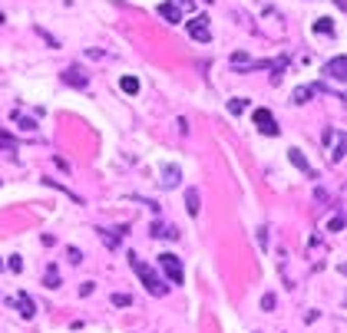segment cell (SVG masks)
Wrapping results in <instances>:
<instances>
[{
	"mask_svg": "<svg viewBox=\"0 0 347 333\" xmlns=\"http://www.w3.org/2000/svg\"><path fill=\"white\" fill-rule=\"evenodd\" d=\"M133 270L139 277H142V284H145V290H149L152 297H165V290H169V284L162 281V277L156 274V270H152L149 264H145V261H139L136 254H133Z\"/></svg>",
	"mask_w": 347,
	"mask_h": 333,
	"instance_id": "cell-1",
	"label": "cell"
},
{
	"mask_svg": "<svg viewBox=\"0 0 347 333\" xmlns=\"http://www.w3.org/2000/svg\"><path fill=\"white\" fill-rule=\"evenodd\" d=\"M159 267H162V274L169 277V284H182V261H179L176 254H162V258H159Z\"/></svg>",
	"mask_w": 347,
	"mask_h": 333,
	"instance_id": "cell-2",
	"label": "cell"
},
{
	"mask_svg": "<svg viewBox=\"0 0 347 333\" xmlns=\"http://www.w3.org/2000/svg\"><path fill=\"white\" fill-rule=\"evenodd\" d=\"M252 119H255V126H258V132H265V135H278V132H281L278 122H275V116L268 113V109H255Z\"/></svg>",
	"mask_w": 347,
	"mask_h": 333,
	"instance_id": "cell-3",
	"label": "cell"
},
{
	"mask_svg": "<svg viewBox=\"0 0 347 333\" xmlns=\"http://www.w3.org/2000/svg\"><path fill=\"white\" fill-rule=\"evenodd\" d=\"M189 37L199 40V43H208V40H212V30H208V17H192V20H189Z\"/></svg>",
	"mask_w": 347,
	"mask_h": 333,
	"instance_id": "cell-4",
	"label": "cell"
},
{
	"mask_svg": "<svg viewBox=\"0 0 347 333\" xmlns=\"http://www.w3.org/2000/svg\"><path fill=\"white\" fill-rule=\"evenodd\" d=\"M324 138H328V142H334V149H331V162H341V158H344V145H347L344 132H337V129H328V132H324Z\"/></svg>",
	"mask_w": 347,
	"mask_h": 333,
	"instance_id": "cell-5",
	"label": "cell"
},
{
	"mask_svg": "<svg viewBox=\"0 0 347 333\" xmlns=\"http://www.w3.org/2000/svg\"><path fill=\"white\" fill-rule=\"evenodd\" d=\"M126 231H129L126 225H119V228H106V231H100V238H103V244H106L109 251H116V247H119V241L126 238Z\"/></svg>",
	"mask_w": 347,
	"mask_h": 333,
	"instance_id": "cell-6",
	"label": "cell"
},
{
	"mask_svg": "<svg viewBox=\"0 0 347 333\" xmlns=\"http://www.w3.org/2000/svg\"><path fill=\"white\" fill-rule=\"evenodd\" d=\"M324 76H331V79H347V57H334L324 63Z\"/></svg>",
	"mask_w": 347,
	"mask_h": 333,
	"instance_id": "cell-7",
	"label": "cell"
},
{
	"mask_svg": "<svg viewBox=\"0 0 347 333\" xmlns=\"http://www.w3.org/2000/svg\"><path fill=\"white\" fill-rule=\"evenodd\" d=\"M159 17L165 20V23H182V13H179V4L176 0H165V4H159Z\"/></svg>",
	"mask_w": 347,
	"mask_h": 333,
	"instance_id": "cell-8",
	"label": "cell"
},
{
	"mask_svg": "<svg viewBox=\"0 0 347 333\" xmlns=\"http://www.w3.org/2000/svg\"><path fill=\"white\" fill-rule=\"evenodd\" d=\"M10 303H13V307H17V310H20L23 317H33V314H37V303L30 300V294H27V290H20V294L13 297Z\"/></svg>",
	"mask_w": 347,
	"mask_h": 333,
	"instance_id": "cell-9",
	"label": "cell"
},
{
	"mask_svg": "<svg viewBox=\"0 0 347 333\" xmlns=\"http://www.w3.org/2000/svg\"><path fill=\"white\" fill-rule=\"evenodd\" d=\"M63 82H66V86H76V89H86L89 86V79L80 73V69H63Z\"/></svg>",
	"mask_w": 347,
	"mask_h": 333,
	"instance_id": "cell-10",
	"label": "cell"
},
{
	"mask_svg": "<svg viewBox=\"0 0 347 333\" xmlns=\"http://www.w3.org/2000/svg\"><path fill=\"white\" fill-rule=\"evenodd\" d=\"M288 158H291V165H294V169H301L304 175H314V172H311V165H308V158H304V152L301 149H291L288 152Z\"/></svg>",
	"mask_w": 347,
	"mask_h": 333,
	"instance_id": "cell-11",
	"label": "cell"
},
{
	"mask_svg": "<svg viewBox=\"0 0 347 333\" xmlns=\"http://www.w3.org/2000/svg\"><path fill=\"white\" fill-rule=\"evenodd\" d=\"M179 175H182V172H179V165H165V169H162V185H165V188H176V185H179Z\"/></svg>",
	"mask_w": 347,
	"mask_h": 333,
	"instance_id": "cell-12",
	"label": "cell"
},
{
	"mask_svg": "<svg viewBox=\"0 0 347 333\" xmlns=\"http://www.w3.org/2000/svg\"><path fill=\"white\" fill-rule=\"evenodd\" d=\"M185 208H189L192 218L199 214V208H202V205H199V188H189V191H185Z\"/></svg>",
	"mask_w": 347,
	"mask_h": 333,
	"instance_id": "cell-13",
	"label": "cell"
},
{
	"mask_svg": "<svg viewBox=\"0 0 347 333\" xmlns=\"http://www.w3.org/2000/svg\"><path fill=\"white\" fill-rule=\"evenodd\" d=\"M119 89H122V93H129V96H136V93H139V79H136V76H122V79H119Z\"/></svg>",
	"mask_w": 347,
	"mask_h": 333,
	"instance_id": "cell-14",
	"label": "cell"
},
{
	"mask_svg": "<svg viewBox=\"0 0 347 333\" xmlns=\"http://www.w3.org/2000/svg\"><path fill=\"white\" fill-rule=\"evenodd\" d=\"M248 109V99H241V96H235V99H228V113L232 116H241Z\"/></svg>",
	"mask_w": 347,
	"mask_h": 333,
	"instance_id": "cell-15",
	"label": "cell"
},
{
	"mask_svg": "<svg viewBox=\"0 0 347 333\" xmlns=\"http://www.w3.org/2000/svg\"><path fill=\"white\" fill-rule=\"evenodd\" d=\"M311 96H314V86H298L291 99H294V102H311Z\"/></svg>",
	"mask_w": 347,
	"mask_h": 333,
	"instance_id": "cell-16",
	"label": "cell"
},
{
	"mask_svg": "<svg viewBox=\"0 0 347 333\" xmlns=\"http://www.w3.org/2000/svg\"><path fill=\"white\" fill-rule=\"evenodd\" d=\"M13 122H17V126L23 129V132H33V129H37V122H33V119H27L23 113H13Z\"/></svg>",
	"mask_w": 347,
	"mask_h": 333,
	"instance_id": "cell-17",
	"label": "cell"
},
{
	"mask_svg": "<svg viewBox=\"0 0 347 333\" xmlns=\"http://www.w3.org/2000/svg\"><path fill=\"white\" fill-rule=\"evenodd\" d=\"M314 33H324V37H331V33H334V23H331V17H321L314 23Z\"/></svg>",
	"mask_w": 347,
	"mask_h": 333,
	"instance_id": "cell-18",
	"label": "cell"
},
{
	"mask_svg": "<svg viewBox=\"0 0 347 333\" xmlns=\"http://www.w3.org/2000/svg\"><path fill=\"white\" fill-rule=\"evenodd\" d=\"M232 66L235 69H248L252 66V57H248V53H232Z\"/></svg>",
	"mask_w": 347,
	"mask_h": 333,
	"instance_id": "cell-19",
	"label": "cell"
},
{
	"mask_svg": "<svg viewBox=\"0 0 347 333\" xmlns=\"http://www.w3.org/2000/svg\"><path fill=\"white\" fill-rule=\"evenodd\" d=\"M43 287H50V290H57V287H60V274H57L53 267L43 274Z\"/></svg>",
	"mask_w": 347,
	"mask_h": 333,
	"instance_id": "cell-20",
	"label": "cell"
},
{
	"mask_svg": "<svg viewBox=\"0 0 347 333\" xmlns=\"http://www.w3.org/2000/svg\"><path fill=\"white\" fill-rule=\"evenodd\" d=\"M328 231H344V218L341 214H334V218L328 221Z\"/></svg>",
	"mask_w": 347,
	"mask_h": 333,
	"instance_id": "cell-21",
	"label": "cell"
},
{
	"mask_svg": "<svg viewBox=\"0 0 347 333\" xmlns=\"http://www.w3.org/2000/svg\"><path fill=\"white\" fill-rule=\"evenodd\" d=\"M275 303H278L275 294H265V297H261V310H275Z\"/></svg>",
	"mask_w": 347,
	"mask_h": 333,
	"instance_id": "cell-22",
	"label": "cell"
},
{
	"mask_svg": "<svg viewBox=\"0 0 347 333\" xmlns=\"http://www.w3.org/2000/svg\"><path fill=\"white\" fill-rule=\"evenodd\" d=\"M66 258H69V261H73V264H80V261H83V254H80V247H66Z\"/></svg>",
	"mask_w": 347,
	"mask_h": 333,
	"instance_id": "cell-23",
	"label": "cell"
},
{
	"mask_svg": "<svg viewBox=\"0 0 347 333\" xmlns=\"http://www.w3.org/2000/svg\"><path fill=\"white\" fill-rule=\"evenodd\" d=\"M113 303H116V307H129V303H133V300H129L126 294H116V297H113Z\"/></svg>",
	"mask_w": 347,
	"mask_h": 333,
	"instance_id": "cell-24",
	"label": "cell"
},
{
	"mask_svg": "<svg viewBox=\"0 0 347 333\" xmlns=\"http://www.w3.org/2000/svg\"><path fill=\"white\" fill-rule=\"evenodd\" d=\"M7 267H10V270H23V261H20V258H17V254H13V258H10V261H7Z\"/></svg>",
	"mask_w": 347,
	"mask_h": 333,
	"instance_id": "cell-25",
	"label": "cell"
},
{
	"mask_svg": "<svg viewBox=\"0 0 347 333\" xmlns=\"http://www.w3.org/2000/svg\"><path fill=\"white\" fill-rule=\"evenodd\" d=\"M0 145H7V149H13V138L4 132V126H0Z\"/></svg>",
	"mask_w": 347,
	"mask_h": 333,
	"instance_id": "cell-26",
	"label": "cell"
},
{
	"mask_svg": "<svg viewBox=\"0 0 347 333\" xmlns=\"http://www.w3.org/2000/svg\"><path fill=\"white\" fill-rule=\"evenodd\" d=\"M37 33H40V37H43V40H46V43H50V46H60V40H53L50 33H46V30H37Z\"/></svg>",
	"mask_w": 347,
	"mask_h": 333,
	"instance_id": "cell-27",
	"label": "cell"
},
{
	"mask_svg": "<svg viewBox=\"0 0 347 333\" xmlns=\"http://www.w3.org/2000/svg\"><path fill=\"white\" fill-rule=\"evenodd\" d=\"M258 241H261V247H268V228H261V231H258Z\"/></svg>",
	"mask_w": 347,
	"mask_h": 333,
	"instance_id": "cell-28",
	"label": "cell"
},
{
	"mask_svg": "<svg viewBox=\"0 0 347 333\" xmlns=\"http://www.w3.org/2000/svg\"><path fill=\"white\" fill-rule=\"evenodd\" d=\"M176 4H182V7H189V10H192V7H195V4H192V0H176Z\"/></svg>",
	"mask_w": 347,
	"mask_h": 333,
	"instance_id": "cell-29",
	"label": "cell"
},
{
	"mask_svg": "<svg viewBox=\"0 0 347 333\" xmlns=\"http://www.w3.org/2000/svg\"><path fill=\"white\" fill-rule=\"evenodd\" d=\"M0 270H4V258H0Z\"/></svg>",
	"mask_w": 347,
	"mask_h": 333,
	"instance_id": "cell-30",
	"label": "cell"
},
{
	"mask_svg": "<svg viewBox=\"0 0 347 333\" xmlns=\"http://www.w3.org/2000/svg\"><path fill=\"white\" fill-rule=\"evenodd\" d=\"M0 23H4V13H0Z\"/></svg>",
	"mask_w": 347,
	"mask_h": 333,
	"instance_id": "cell-31",
	"label": "cell"
}]
</instances>
